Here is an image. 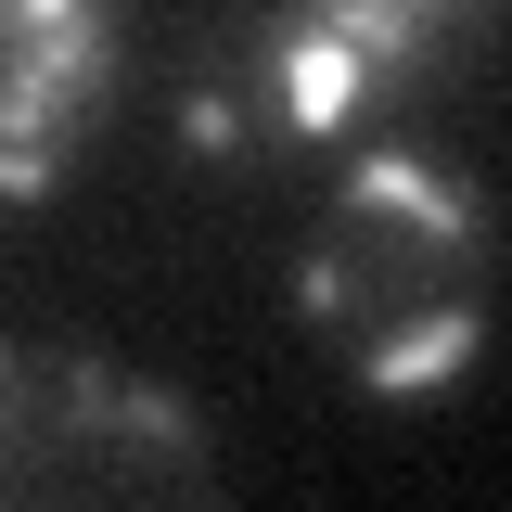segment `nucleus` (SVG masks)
<instances>
[{
  "label": "nucleus",
  "mask_w": 512,
  "mask_h": 512,
  "mask_svg": "<svg viewBox=\"0 0 512 512\" xmlns=\"http://www.w3.org/2000/svg\"><path fill=\"white\" fill-rule=\"evenodd\" d=\"M487 282H500L487 205H474V180H448L423 154H372L320 205L308 269H295L308 333L333 346V372L372 384V397H436V384L474 372Z\"/></svg>",
  "instance_id": "obj_1"
},
{
  "label": "nucleus",
  "mask_w": 512,
  "mask_h": 512,
  "mask_svg": "<svg viewBox=\"0 0 512 512\" xmlns=\"http://www.w3.org/2000/svg\"><path fill=\"white\" fill-rule=\"evenodd\" d=\"M487 13L500 0H269L205 39V64L180 77V128L231 167H282L359 128L372 103L423 90L436 64H461L487 39Z\"/></svg>",
  "instance_id": "obj_2"
},
{
  "label": "nucleus",
  "mask_w": 512,
  "mask_h": 512,
  "mask_svg": "<svg viewBox=\"0 0 512 512\" xmlns=\"http://www.w3.org/2000/svg\"><path fill=\"white\" fill-rule=\"evenodd\" d=\"M77 500H218V448L167 384L77 346H0V512Z\"/></svg>",
  "instance_id": "obj_3"
},
{
  "label": "nucleus",
  "mask_w": 512,
  "mask_h": 512,
  "mask_svg": "<svg viewBox=\"0 0 512 512\" xmlns=\"http://www.w3.org/2000/svg\"><path fill=\"white\" fill-rule=\"evenodd\" d=\"M116 90V0H0V205L52 192Z\"/></svg>",
  "instance_id": "obj_4"
}]
</instances>
